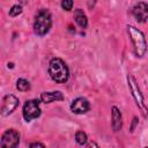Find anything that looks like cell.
<instances>
[{
	"label": "cell",
	"mask_w": 148,
	"mask_h": 148,
	"mask_svg": "<svg viewBox=\"0 0 148 148\" xmlns=\"http://www.w3.org/2000/svg\"><path fill=\"white\" fill-rule=\"evenodd\" d=\"M49 74L56 83H65L69 77V69L62 59L53 58L49 64Z\"/></svg>",
	"instance_id": "1"
},
{
	"label": "cell",
	"mask_w": 148,
	"mask_h": 148,
	"mask_svg": "<svg viewBox=\"0 0 148 148\" xmlns=\"http://www.w3.org/2000/svg\"><path fill=\"white\" fill-rule=\"evenodd\" d=\"M111 117H112V128H113V131L114 132L120 131L121 127H123V117H121V113H120V111L117 106H112Z\"/></svg>",
	"instance_id": "11"
},
{
	"label": "cell",
	"mask_w": 148,
	"mask_h": 148,
	"mask_svg": "<svg viewBox=\"0 0 148 148\" xmlns=\"http://www.w3.org/2000/svg\"><path fill=\"white\" fill-rule=\"evenodd\" d=\"M64 95L60 91H44L40 94V101L43 103H52L57 101H62Z\"/></svg>",
	"instance_id": "10"
},
{
	"label": "cell",
	"mask_w": 148,
	"mask_h": 148,
	"mask_svg": "<svg viewBox=\"0 0 148 148\" xmlns=\"http://www.w3.org/2000/svg\"><path fill=\"white\" fill-rule=\"evenodd\" d=\"M90 109V105H89V102L87 98L84 97H77L75 98L72 104H71V110L72 112L76 113V114H83L86 112H88Z\"/></svg>",
	"instance_id": "9"
},
{
	"label": "cell",
	"mask_w": 148,
	"mask_h": 148,
	"mask_svg": "<svg viewBox=\"0 0 148 148\" xmlns=\"http://www.w3.org/2000/svg\"><path fill=\"white\" fill-rule=\"evenodd\" d=\"M21 13H22V6L21 5H14L9 9V16H12V17H15V16L20 15Z\"/></svg>",
	"instance_id": "15"
},
{
	"label": "cell",
	"mask_w": 148,
	"mask_h": 148,
	"mask_svg": "<svg viewBox=\"0 0 148 148\" xmlns=\"http://www.w3.org/2000/svg\"><path fill=\"white\" fill-rule=\"evenodd\" d=\"M29 147H45V145L40 143V142H32L29 145Z\"/></svg>",
	"instance_id": "17"
},
{
	"label": "cell",
	"mask_w": 148,
	"mask_h": 148,
	"mask_svg": "<svg viewBox=\"0 0 148 148\" xmlns=\"http://www.w3.org/2000/svg\"><path fill=\"white\" fill-rule=\"evenodd\" d=\"M61 7L65 10H71L73 8V0H62L61 1Z\"/></svg>",
	"instance_id": "16"
},
{
	"label": "cell",
	"mask_w": 148,
	"mask_h": 148,
	"mask_svg": "<svg viewBox=\"0 0 148 148\" xmlns=\"http://www.w3.org/2000/svg\"><path fill=\"white\" fill-rule=\"evenodd\" d=\"M127 32L130 36V39L133 44V50L134 53L138 58L143 57V54L147 51V42L145 38V35L142 34L141 30L133 25H127Z\"/></svg>",
	"instance_id": "2"
},
{
	"label": "cell",
	"mask_w": 148,
	"mask_h": 148,
	"mask_svg": "<svg viewBox=\"0 0 148 148\" xmlns=\"http://www.w3.org/2000/svg\"><path fill=\"white\" fill-rule=\"evenodd\" d=\"M16 88L20 91H28L30 89V82L25 79H18L16 81Z\"/></svg>",
	"instance_id": "13"
},
{
	"label": "cell",
	"mask_w": 148,
	"mask_h": 148,
	"mask_svg": "<svg viewBox=\"0 0 148 148\" xmlns=\"http://www.w3.org/2000/svg\"><path fill=\"white\" fill-rule=\"evenodd\" d=\"M75 140H76V142H77L79 145L83 146V145H86V142H87V134H86L83 131H77V132L75 133Z\"/></svg>",
	"instance_id": "14"
},
{
	"label": "cell",
	"mask_w": 148,
	"mask_h": 148,
	"mask_svg": "<svg viewBox=\"0 0 148 148\" xmlns=\"http://www.w3.org/2000/svg\"><path fill=\"white\" fill-rule=\"evenodd\" d=\"M18 142H20L18 132L13 130V128H9L2 134L1 140H0V147H2V148H15V147L18 146Z\"/></svg>",
	"instance_id": "6"
},
{
	"label": "cell",
	"mask_w": 148,
	"mask_h": 148,
	"mask_svg": "<svg viewBox=\"0 0 148 148\" xmlns=\"http://www.w3.org/2000/svg\"><path fill=\"white\" fill-rule=\"evenodd\" d=\"M127 82H128L130 91H131V94H132V96H133V98H134L136 105L139 106V109L142 110L143 114L147 116V111H148V110H147V108H146V105H145L143 96H142L141 90H140V88H139V86H138V83H136V80L134 79L133 75H128V76H127Z\"/></svg>",
	"instance_id": "4"
},
{
	"label": "cell",
	"mask_w": 148,
	"mask_h": 148,
	"mask_svg": "<svg viewBox=\"0 0 148 148\" xmlns=\"http://www.w3.org/2000/svg\"><path fill=\"white\" fill-rule=\"evenodd\" d=\"M23 118L25 121H31L40 116V108L38 99H28L23 105Z\"/></svg>",
	"instance_id": "5"
},
{
	"label": "cell",
	"mask_w": 148,
	"mask_h": 148,
	"mask_svg": "<svg viewBox=\"0 0 148 148\" xmlns=\"http://www.w3.org/2000/svg\"><path fill=\"white\" fill-rule=\"evenodd\" d=\"M74 18H75V22L81 28H87V25H88V18H87V16H86V14L83 13L82 9H76L74 12Z\"/></svg>",
	"instance_id": "12"
},
{
	"label": "cell",
	"mask_w": 148,
	"mask_h": 148,
	"mask_svg": "<svg viewBox=\"0 0 148 148\" xmlns=\"http://www.w3.org/2000/svg\"><path fill=\"white\" fill-rule=\"evenodd\" d=\"M18 98L12 94L6 95L2 98V104H1V114L2 116H8L10 114L18 105Z\"/></svg>",
	"instance_id": "7"
},
{
	"label": "cell",
	"mask_w": 148,
	"mask_h": 148,
	"mask_svg": "<svg viewBox=\"0 0 148 148\" xmlns=\"http://www.w3.org/2000/svg\"><path fill=\"white\" fill-rule=\"evenodd\" d=\"M96 3V0H88V7L89 8H92Z\"/></svg>",
	"instance_id": "18"
},
{
	"label": "cell",
	"mask_w": 148,
	"mask_h": 148,
	"mask_svg": "<svg viewBox=\"0 0 148 148\" xmlns=\"http://www.w3.org/2000/svg\"><path fill=\"white\" fill-rule=\"evenodd\" d=\"M52 27V16L47 9H39L35 16L34 31L38 36L46 35Z\"/></svg>",
	"instance_id": "3"
},
{
	"label": "cell",
	"mask_w": 148,
	"mask_h": 148,
	"mask_svg": "<svg viewBox=\"0 0 148 148\" xmlns=\"http://www.w3.org/2000/svg\"><path fill=\"white\" fill-rule=\"evenodd\" d=\"M132 14L138 22L148 21V5L146 2H138L132 8Z\"/></svg>",
	"instance_id": "8"
},
{
	"label": "cell",
	"mask_w": 148,
	"mask_h": 148,
	"mask_svg": "<svg viewBox=\"0 0 148 148\" xmlns=\"http://www.w3.org/2000/svg\"><path fill=\"white\" fill-rule=\"evenodd\" d=\"M91 146H95V147H98V145H96V143H94V142H92V143H89V145H88V147H91Z\"/></svg>",
	"instance_id": "19"
}]
</instances>
